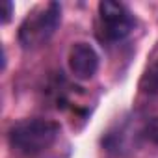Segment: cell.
<instances>
[{"label": "cell", "instance_id": "1", "mask_svg": "<svg viewBox=\"0 0 158 158\" xmlns=\"http://www.w3.org/2000/svg\"><path fill=\"white\" fill-rule=\"evenodd\" d=\"M60 134V125L50 121V119H41V117H34V119H23L19 123H15L10 132V145L26 156H34L39 154L43 151H47L58 138Z\"/></svg>", "mask_w": 158, "mask_h": 158}, {"label": "cell", "instance_id": "2", "mask_svg": "<svg viewBox=\"0 0 158 158\" xmlns=\"http://www.w3.org/2000/svg\"><path fill=\"white\" fill-rule=\"evenodd\" d=\"M61 23V6L58 2H48L35 8L23 21L19 28V43L23 48H37L45 45Z\"/></svg>", "mask_w": 158, "mask_h": 158}, {"label": "cell", "instance_id": "3", "mask_svg": "<svg viewBox=\"0 0 158 158\" xmlns=\"http://www.w3.org/2000/svg\"><path fill=\"white\" fill-rule=\"evenodd\" d=\"M99 23H101V35L104 41L117 43L128 37L136 26V19L130 10L114 0H102L99 2Z\"/></svg>", "mask_w": 158, "mask_h": 158}, {"label": "cell", "instance_id": "4", "mask_svg": "<svg viewBox=\"0 0 158 158\" xmlns=\"http://www.w3.org/2000/svg\"><path fill=\"white\" fill-rule=\"evenodd\" d=\"M99 60L101 58H99L97 50L89 43L78 41V43H73V47L69 48L67 65H69V71L74 78H78V80H89L99 71Z\"/></svg>", "mask_w": 158, "mask_h": 158}, {"label": "cell", "instance_id": "5", "mask_svg": "<svg viewBox=\"0 0 158 158\" xmlns=\"http://www.w3.org/2000/svg\"><path fill=\"white\" fill-rule=\"evenodd\" d=\"M141 134H143V138H145L147 141L158 145V115H156V117H151V119L143 125Z\"/></svg>", "mask_w": 158, "mask_h": 158}, {"label": "cell", "instance_id": "6", "mask_svg": "<svg viewBox=\"0 0 158 158\" xmlns=\"http://www.w3.org/2000/svg\"><path fill=\"white\" fill-rule=\"evenodd\" d=\"M143 88L145 91H158V61L147 71L145 78H143Z\"/></svg>", "mask_w": 158, "mask_h": 158}, {"label": "cell", "instance_id": "7", "mask_svg": "<svg viewBox=\"0 0 158 158\" xmlns=\"http://www.w3.org/2000/svg\"><path fill=\"white\" fill-rule=\"evenodd\" d=\"M11 10H13V6H11V2H4V13H2V23H8V21H10V15H11Z\"/></svg>", "mask_w": 158, "mask_h": 158}]
</instances>
